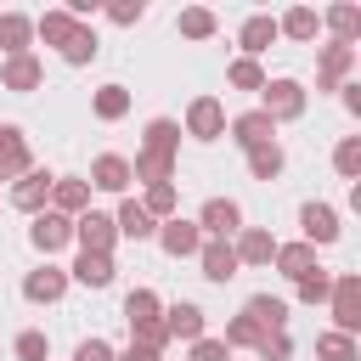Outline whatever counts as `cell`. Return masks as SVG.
I'll use <instances>...</instances> for the list:
<instances>
[{
  "instance_id": "obj_6",
  "label": "cell",
  "mask_w": 361,
  "mask_h": 361,
  "mask_svg": "<svg viewBox=\"0 0 361 361\" xmlns=\"http://www.w3.org/2000/svg\"><path fill=\"white\" fill-rule=\"evenodd\" d=\"M197 231L231 243V237L243 231V203H237V197H209V203L197 209Z\"/></svg>"
},
{
  "instance_id": "obj_47",
  "label": "cell",
  "mask_w": 361,
  "mask_h": 361,
  "mask_svg": "<svg viewBox=\"0 0 361 361\" xmlns=\"http://www.w3.org/2000/svg\"><path fill=\"white\" fill-rule=\"evenodd\" d=\"M113 355H118V350H113V344H107V338H96V333H90V338H79V344H73V361H113Z\"/></svg>"
},
{
  "instance_id": "obj_41",
  "label": "cell",
  "mask_w": 361,
  "mask_h": 361,
  "mask_svg": "<svg viewBox=\"0 0 361 361\" xmlns=\"http://www.w3.org/2000/svg\"><path fill=\"white\" fill-rule=\"evenodd\" d=\"M259 333H265V327H259V322H248V316L237 310V316L226 322V350H254V344H259Z\"/></svg>"
},
{
  "instance_id": "obj_35",
  "label": "cell",
  "mask_w": 361,
  "mask_h": 361,
  "mask_svg": "<svg viewBox=\"0 0 361 361\" xmlns=\"http://www.w3.org/2000/svg\"><path fill=\"white\" fill-rule=\"evenodd\" d=\"M175 28H180V39H214V34H220V17H214L209 6H186Z\"/></svg>"
},
{
  "instance_id": "obj_49",
  "label": "cell",
  "mask_w": 361,
  "mask_h": 361,
  "mask_svg": "<svg viewBox=\"0 0 361 361\" xmlns=\"http://www.w3.org/2000/svg\"><path fill=\"white\" fill-rule=\"evenodd\" d=\"M338 96H344V107H350V113H361V85H355V79H344V85H338Z\"/></svg>"
},
{
  "instance_id": "obj_22",
  "label": "cell",
  "mask_w": 361,
  "mask_h": 361,
  "mask_svg": "<svg viewBox=\"0 0 361 361\" xmlns=\"http://www.w3.org/2000/svg\"><path fill=\"white\" fill-rule=\"evenodd\" d=\"M113 276H118L113 254H73V265H68V282H79V288H113Z\"/></svg>"
},
{
  "instance_id": "obj_45",
  "label": "cell",
  "mask_w": 361,
  "mask_h": 361,
  "mask_svg": "<svg viewBox=\"0 0 361 361\" xmlns=\"http://www.w3.org/2000/svg\"><path fill=\"white\" fill-rule=\"evenodd\" d=\"M102 17L118 23V28H135V23L147 17V6H141V0H113V6H102Z\"/></svg>"
},
{
  "instance_id": "obj_43",
  "label": "cell",
  "mask_w": 361,
  "mask_h": 361,
  "mask_svg": "<svg viewBox=\"0 0 361 361\" xmlns=\"http://www.w3.org/2000/svg\"><path fill=\"white\" fill-rule=\"evenodd\" d=\"M254 355H259V361H293V338H288V327H276V333H259Z\"/></svg>"
},
{
  "instance_id": "obj_26",
  "label": "cell",
  "mask_w": 361,
  "mask_h": 361,
  "mask_svg": "<svg viewBox=\"0 0 361 361\" xmlns=\"http://www.w3.org/2000/svg\"><path fill=\"white\" fill-rule=\"evenodd\" d=\"M73 28H79V23H73L62 6H51V11H39V17H34V39H39V45H51V51H62V45L73 39Z\"/></svg>"
},
{
  "instance_id": "obj_3",
  "label": "cell",
  "mask_w": 361,
  "mask_h": 361,
  "mask_svg": "<svg viewBox=\"0 0 361 361\" xmlns=\"http://www.w3.org/2000/svg\"><path fill=\"white\" fill-rule=\"evenodd\" d=\"M180 135H192V141H203V147L220 141V135H226V102L209 96V90L192 96V102H186V124H180Z\"/></svg>"
},
{
  "instance_id": "obj_12",
  "label": "cell",
  "mask_w": 361,
  "mask_h": 361,
  "mask_svg": "<svg viewBox=\"0 0 361 361\" xmlns=\"http://www.w3.org/2000/svg\"><path fill=\"white\" fill-rule=\"evenodd\" d=\"M90 192H113V197H124L130 192V158L124 152H96V164H90Z\"/></svg>"
},
{
  "instance_id": "obj_25",
  "label": "cell",
  "mask_w": 361,
  "mask_h": 361,
  "mask_svg": "<svg viewBox=\"0 0 361 361\" xmlns=\"http://www.w3.org/2000/svg\"><path fill=\"white\" fill-rule=\"evenodd\" d=\"M113 226H118V237H130V243H152V237H158V220H152L135 197H124V203H118Z\"/></svg>"
},
{
  "instance_id": "obj_19",
  "label": "cell",
  "mask_w": 361,
  "mask_h": 361,
  "mask_svg": "<svg viewBox=\"0 0 361 361\" xmlns=\"http://www.w3.org/2000/svg\"><path fill=\"white\" fill-rule=\"evenodd\" d=\"M164 333L169 338H203L209 333V316H203V305H192V299H180V305H164Z\"/></svg>"
},
{
  "instance_id": "obj_34",
  "label": "cell",
  "mask_w": 361,
  "mask_h": 361,
  "mask_svg": "<svg viewBox=\"0 0 361 361\" xmlns=\"http://www.w3.org/2000/svg\"><path fill=\"white\" fill-rule=\"evenodd\" d=\"M158 316H164V299H158L152 288H130V293H124V322H130V327L158 322Z\"/></svg>"
},
{
  "instance_id": "obj_28",
  "label": "cell",
  "mask_w": 361,
  "mask_h": 361,
  "mask_svg": "<svg viewBox=\"0 0 361 361\" xmlns=\"http://www.w3.org/2000/svg\"><path fill=\"white\" fill-rule=\"evenodd\" d=\"M271 265H276V276H288V282H299L305 271H316V248H310V243H276V254H271Z\"/></svg>"
},
{
  "instance_id": "obj_10",
  "label": "cell",
  "mask_w": 361,
  "mask_h": 361,
  "mask_svg": "<svg viewBox=\"0 0 361 361\" xmlns=\"http://www.w3.org/2000/svg\"><path fill=\"white\" fill-rule=\"evenodd\" d=\"M355 45H322V56H316V90H338L350 73H355Z\"/></svg>"
},
{
  "instance_id": "obj_21",
  "label": "cell",
  "mask_w": 361,
  "mask_h": 361,
  "mask_svg": "<svg viewBox=\"0 0 361 361\" xmlns=\"http://www.w3.org/2000/svg\"><path fill=\"white\" fill-rule=\"evenodd\" d=\"M197 265H203V276H209V282H220V288H226V282L243 271V265H237V254H231V243H220V237H203Z\"/></svg>"
},
{
  "instance_id": "obj_39",
  "label": "cell",
  "mask_w": 361,
  "mask_h": 361,
  "mask_svg": "<svg viewBox=\"0 0 361 361\" xmlns=\"http://www.w3.org/2000/svg\"><path fill=\"white\" fill-rule=\"evenodd\" d=\"M355 355H361V350H355L350 333H333V327L316 333V361H355Z\"/></svg>"
},
{
  "instance_id": "obj_40",
  "label": "cell",
  "mask_w": 361,
  "mask_h": 361,
  "mask_svg": "<svg viewBox=\"0 0 361 361\" xmlns=\"http://www.w3.org/2000/svg\"><path fill=\"white\" fill-rule=\"evenodd\" d=\"M333 169H338L344 180H361V135H344V141L333 147Z\"/></svg>"
},
{
  "instance_id": "obj_24",
  "label": "cell",
  "mask_w": 361,
  "mask_h": 361,
  "mask_svg": "<svg viewBox=\"0 0 361 361\" xmlns=\"http://www.w3.org/2000/svg\"><path fill=\"white\" fill-rule=\"evenodd\" d=\"M322 28L333 34V45H355V39H361V6H350V0L327 6V11H322Z\"/></svg>"
},
{
  "instance_id": "obj_5",
  "label": "cell",
  "mask_w": 361,
  "mask_h": 361,
  "mask_svg": "<svg viewBox=\"0 0 361 361\" xmlns=\"http://www.w3.org/2000/svg\"><path fill=\"white\" fill-rule=\"evenodd\" d=\"M73 243H79V254H113V243H118L113 214H107V209H85V214L73 220Z\"/></svg>"
},
{
  "instance_id": "obj_2",
  "label": "cell",
  "mask_w": 361,
  "mask_h": 361,
  "mask_svg": "<svg viewBox=\"0 0 361 361\" xmlns=\"http://www.w3.org/2000/svg\"><path fill=\"white\" fill-rule=\"evenodd\" d=\"M327 310H333V333H361V276L355 271H338L333 276V293H327Z\"/></svg>"
},
{
  "instance_id": "obj_9",
  "label": "cell",
  "mask_w": 361,
  "mask_h": 361,
  "mask_svg": "<svg viewBox=\"0 0 361 361\" xmlns=\"http://www.w3.org/2000/svg\"><path fill=\"white\" fill-rule=\"evenodd\" d=\"M299 243H310V248L338 243V209L333 203H305L299 209Z\"/></svg>"
},
{
  "instance_id": "obj_4",
  "label": "cell",
  "mask_w": 361,
  "mask_h": 361,
  "mask_svg": "<svg viewBox=\"0 0 361 361\" xmlns=\"http://www.w3.org/2000/svg\"><path fill=\"white\" fill-rule=\"evenodd\" d=\"M51 180H56V175H51L45 164L23 169V175L6 186V192H11V209H17V214H28V220H34L39 209H51Z\"/></svg>"
},
{
  "instance_id": "obj_30",
  "label": "cell",
  "mask_w": 361,
  "mask_h": 361,
  "mask_svg": "<svg viewBox=\"0 0 361 361\" xmlns=\"http://www.w3.org/2000/svg\"><path fill=\"white\" fill-rule=\"evenodd\" d=\"M243 316L259 322L265 333H276V327H288V299H276V293H254V299L243 305Z\"/></svg>"
},
{
  "instance_id": "obj_46",
  "label": "cell",
  "mask_w": 361,
  "mask_h": 361,
  "mask_svg": "<svg viewBox=\"0 0 361 361\" xmlns=\"http://www.w3.org/2000/svg\"><path fill=\"white\" fill-rule=\"evenodd\" d=\"M186 361H231V350H226V338H192V350H186Z\"/></svg>"
},
{
  "instance_id": "obj_38",
  "label": "cell",
  "mask_w": 361,
  "mask_h": 361,
  "mask_svg": "<svg viewBox=\"0 0 361 361\" xmlns=\"http://www.w3.org/2000/svg\"><path fill=\"white\" fill-rule=\"evenodd\" d=\"M293 293H299V305H327V293H333V271H305L299 282H293Z\"/></svg>"
},
{
  "instance_id": "obj_48",
  "label": "cell",
  "mask_w": 361,
  "mask_h": 361,
  "mask_svg": "<svg viewBox=\"0 0 361 361\" xmlns=\"http://www.w3.org/2000/svg\"><path fill=\"white\" fill-rule=\"evenodd\" d=\"M113 361H164V355H158V350H141V344H124Z\"/></svg>"
},
{
  "instance_id": "obj_37",
  "label": "cell",
  "mask_w": 361,
  "mask_h": 361,
  "mask_svg": "<svg viewBox=\"0 0 361 361\" xmlns=\"http://www.w3.org/2000/svg\"><path fill=\"white\" fill-rule=\"evenodd\" d=\"M141 147L180 152V118H147V130H141Z\"/></svg>"
},
{
  "instance_id": "obj_33",
  "label": "cell",
  "mask_w": 361,
  "mask_h": 361,
  "mask_svg": "<svg viewBox=\"0 0 361 361\" xmlns=\"http://www.w3.org/2000/svg\"><path fill=\"white\" fill-rule=\"evenodd\" d=\"M90 113H96L102 124H118V118L130 113V90H124V85H102V90L90 96Z\"/></svg>"
},
{
  "instance_id": "obj_32",
  "label": "cell",
  "mask_w": 361,
  "mask_h": 361,
  "mask_svg": "<svg viewBox=\"0 0 361 361\" xmlns=\"http://www.w3.org/2000/svg\"><path fill=\"white\" fill-rule=\"evenodd\" d=\"M265 79H271V73H265L254 56H231V62H226V85H231V90H254V96H259Z\"/></svg>"
},
{
  "instance_id": "obj_11",
  "label": "cell",
  "mask_w": 361,
  "mask_h": 361,
  "mask_svg": "<svg viewBox=\"0 0 361 361\" xmlns=\"http://www.w3.org/2000/svg\"><path fill=\"white\" fill-rule=\"evenodd\" d=\"M45 85V62L28 51V56H6L0 62V90H11V96H28V90H39Z\"/></svg>"
},
{
  "instance_id": "obj_44",
  "label": "cell",
  "mask_w": 361,
  "mask_h": 361,
  "mask_svg": "<svg viewBox=\"0 0 361 361\" xmlns=\"http://www.w3.org/2000/svg\"><path fill=\"white\" fill-rule=\"evenodd\" d=\"M130 344H141V350H158V355H164L175 338L164 333V316H158V322H141V327H130Z\"/></svg>"
},
{
  "instance_id": "obj_36",
  "label": "cell",
  "mask_w": 361,
  "mask_h": 361,
  "mask_svg": "<svg viewBox=\"0 0 361 361\" xmlns=\"http://www.w3.org/2000/svg\"><path fill=\"white\" fill-rule=\"evenodd\" d=\"M141 209H147L152 220H175V214H180V192H175V180H164V186H147Z\"/></svg>"
},
{
  "instance_id": "obj_15",
  "label": "cell",
  "mask_w": 361,
  "mask_h": 361,
  "mask_svg": "<svg viewBox=\"0 0 361 361\" xmlns=\"http://www.w3.org/2000/svg\"><path fill=\"white\" fill-rule=\"evenodd\" d=\"M62 293H68V271H62V265H51V259H45L39 271H28V276H23V299H28V305H56Z\"/></svg>"
},
{
  "instance_id": "obj_8",
  "label": "cell",
  "mask_w": 361,
  "mask_h": 361,
  "mask_svg": "<svg viewBox=\"0 0 361 361\" xmlns=\"http://www.w3.org/2000/svg\"><path fill=\"white\" fill-rule=\"evenodd\" d=\"M169 259H197V248H203V231H197V220H186V214H175V220H158V237H152Z\"/></svg>"
},
{
  "instance_id": "obj_18",
  "label": "cell",
  "mask_w": 361,
  "mask_h": 361,
  "mask_svg": "<svg viewBox=\"0 0 361 361\" xmlns=\"http://www.w3.org/2000/svg\"><path fill=\"white\" fill-rule=\"evenodd\" d=\"M51 209L68 214V220H79V214L90 209V180H85V175H56V180H51Z\"/></svg>"
},
{
  "instance_id": "obj_16",
  "label": "cell",
  "mask_w": 361,
  "mask_h": 361,
  "mask_svg": "<svg viewBox=\"0 0 361 361\" xmlns=\"http://www.w3.org/2000/svg\"><path fill=\"white\" fill-rule=\"evenodd\" d=\"M226 135L248 152V147H265V141H276V124L259 113V107H248V113H237V118H226Z\"/></svg>"
},
{
  "instance_id": "obj_20",
  "label": "cell",
  "mask_w": 361,
  "mask_h": 361,
  "mask_svg": "<svg viewBox=\"0 0 361 361\" xmlns=\"http://www.w3.org/2000/svg\"><path fill=\"white\" fill-rule=\"evenodd\" d=\"M231 254H237V265H271L276 237H271L265 226H243V231L231 237Z\"/></svg>"
},
{
  "instance_id": "obj_1",
  "label": "cell",
  "mask_w": 361,
  "mask_h": 361,
  "mask_svg": "<svg viewBox=\"0 0 361 361\" xmlns=\"http://www.w3.org/2000/svg\"><path fill=\"white\" fill-rule=\"evenodd\" d=\"M305 107H310V96H305L299 79H265V90H259V113H265L271 124H293V118H305Z\"/></svg>"
},
{
  "instance_id": "obj_17",
  "label": "cell",
  "mask_w": 361,
  "mask_h": 361,
  "mask_svg": "<svg viewBox=\"0 0 361 361\" xmlns=\"http://www.w3.org/2000/svg\"><path fill=\"white\" fill-rule=\"evenodd\" d=\"M175 158H180V152L141 147V152H135V164H130V180H141V186H164V180H175Z\"/></svg>"
},
{
  "instance_id": "obj_42",
  "label": "cell",
  "mask_w": 361,
  "mask_h": 361,
  "mask_svg": "<svg viewBox=\"0 0 361 361\" xmlns=\"http://www.w3.org/2000/svg\"><path fill=\"white\" fill-rule=\"evenodd\" d=\"M11 355H17V361H51V338H45L39 327H23L17 344H11Z\"/></svg>"
},
{
  "instance_id": "obj_27",
  "label": "cell",
  "mask_w": 361,
  "mask_h": 361,
  "mask_svg": "<svg viewBox=\"0 0 361 361\" xmlns=\"http://www.w3.org/2000/svg\"><path fill=\"white\" fill-rule=\"evenodd\" d=\"M276 34H288V39L310 45V39L322 34V11H316V6H288V11L276 17Z\"/></svg>"
},
{
  "instance_id": "obj_14",
  "label": "cell",
  "mask_w": 361,
  "mask_h": 361,
  "mask_svg": "<svg viewBox=\"0 0 361 361\" xmlns=\"http://www.w3.org/2000/svg\"><path fill=\"white\" fill-rule=\"evenodd\" d=\"M276 39H282V34H276V17H271V11H254V17H243V28H237V45H243L237 56H254V62H259Z\"/></svg>"
},
{
  "instance_id": "obj_7",
  "label": "cell",
  "mask_w": 361,
  "mask_h": 361,
  "mask_svg": "<svg viewBox=\"0 0 361 361\" xmlns=\"http://www.w3.org/2000/svg\"><path fill=\"white\" fill-rule=\"evenodd\" d=\"M28 243L51 259V254H62V248L73 243V220H68V214H56V209H39V214L28 220Z\"/></svg>"
},
{
  "instance_id": "obj_23",
  "label": "cell",
  "mask_w": 361,
  "mask_h": 361,
  "mask_svg": "<svg viewBox=\"0 0 361 361\" xmlns=\"http://www.w3.org/2000/svg\"><path fill=\"white\" fill-rule=\"evenodd\" d=\"M28 51H34V17L0 11V56H28Z\"/></svg>"
},
{
  "instance_id": "obj_13",
  "label": "cell",
  "mask_w": 361,
  "mask_h": 361,
  "mask_svg": "<svg viewBox=\"0 0 361 361\" xmlns=\"http://www.w3.org/2000/svg\"><path fill=\"white\" fill-rule=\"evenodd\" d=\"M23 169H34V152H28V135L23 124H0V180L11 186Z\"/></svg>"
},
{
  "instance_id": "obj_29",
  "label": "cell",
  "mask_w": 361,
  "mask_h": 361,
  "mask_svg": "<svg viewBox=\"0 0 361 361\" xmlns=\"http://www.w3.org/2000/svg\"><path fill=\"white\" fill-rule=\"evenodd\" d=\"M243 158H248V175H254V180H276V175L288 169V152H282V141H265V147H248Z\"/></svg>"
},
{
  "instance_id": "obj_31",
  "label": "cell",
  "mask_w": 361,
  "mask_h": 361,
  "mask_svg": "<svg viewBox=\"0 0 361 361\" xmlns=\"http://www.w3.org/2000/svg\"><path fill=\"white\" fill-rule=\"evenodd\" d=\"M56 56H62L68 68H85V62H96V56H102V39H96V28H90V23H79V28H73V39H68Z\"/></svg>"
}]
</instances>
